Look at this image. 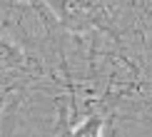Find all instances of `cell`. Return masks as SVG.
<instances>
[{
    "label": "cell",
    "mask_w": 152,
    "mask_h": 137,
    "mask_svg": "<svg viewBox=\"0 0 152 137\" xmlns=\"http://www.w3.org/2000/svg\"><path fill=\"white\" fill-rule=\"evenodd\" d=\"M60 23L70 30H85V28H100L107 23V12L102 0H45Z\"/></svg>",
    "instance_id": "6da1fadb"
},
{
    "label": "cell",
    "mask_w": 152,
    "mask_h": 137,
    "mask_svg": "<svg viewBox=\"0 0 152 137\" xmlns=\"http://www.w3.org/2000/svg\"><path fill=\"white\" fill-rule=\"evenodd\" d=\"M25 72L28 70V58L23 47L12 37L0 35V72Z\"/></svg>",
    "instance_id": "7a4b0ae2"
},
{
    "label": "cell",
    "mask_w": 152,
    "mask_h": 137,
    "mask_svg": "<svg viewBox=\"0 0 152 137\" xmlns=\"http://www.w3.org/2000/svg\"><path fill=\"white\" fill-rule=\"evenodd\" d=\"M10 95H12V87H0V120H3V110L10 102Z\"/></svg>",
    "instance_id": "3957f363"
}]
</instances>
